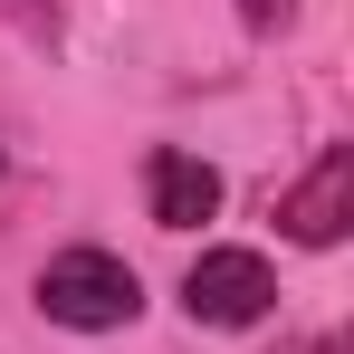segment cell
<instances>
[{
	"label": "cell",
	"mask_w": 354,
	"mask_h": 354,
	"mask_svg": "<svg viewBox=\"0 0 354 354\" xmlns=\"http://www.w3.org/2000/svg\"><path fill=\"white\" fill-rule=\"evenodd\" d=\"M39 316L67 326V335H115L144 316V278L124 268L115 249H58L39 268Z\"/></svg>",
	"instance_id": "6da1fadb"
},
{
	"label": "cell",
	"mask_w": 354,
	"mask_h": 354,
	"mask_svg": "<svg viewBox=\"0 0 354 354\" xmlns=\"http://www.w3.org/2000/svg\"><path fill=\"white\" fill-rule=\"evenodd\" d=\"M268 306H278V268H268L259 249H201V259L182 268V316L211 326V335L259 326Z\"/></svg>",
	"instance_id": "7a4b0ae2"
},
{
	"label": "cell",
	"mask_w": 354,
	"mask_h": 354,
	"mask_svg": "<svg viewBox=\"0 0 354 354\" xmlns=\"http://www.w3.org/2000/svg\"><path fill=\"white\" fill-rule=\"evenodd\" d=\"M268 221H278V239H297V249H335V239L354 230V144H326V153L306 163V182H288V192L268 201Z\"/></svg>",
	"instance_id": "3957f363"
},
{
	"label": "cell",
	"mask_w": 354,
	"mask_h": 354,
	"mask_svg": "<svg viewBox=\"0 0 354 354\" xmlns=\"http://www.w3.org/2000/svg\"><path fill=\"white\" fill-rule=\"evenodd\" d=\"M144 201H153V230H201L221 211V173L182 144H153L144 153Z\"/></svg>",
	"instance_id": "277c9868"
},
{
	"label": "cell",
	"mask_w": 354,
	"mask_h": 354,
	"mask_svg": "<svg viewBox=\"0 0 354 354\" xmlns=\"http://www.w3.org/2000/svg\"><path fill=\"white\" fill-rule=\"evenodd\" d=\"M239 19H249V39H278L297 19V0H239Z\"/></svg>",
	"instance_id": "5b68a950"
},
{
	"label": "cell",
	"mask_w": 354,
	"mask_h": 354,
	"mask_svg": "<svg viewBox=\"0 0 354 354\" xmlns=\"http://www.w3.org/2000/svg\"><path fill=\"white\" fill-rule=\"evenodd\" d=\"M288 354H345V335H306V345H288Z\"/></svg>",
	"instance_id": "8992f818"
}]
</instances>
